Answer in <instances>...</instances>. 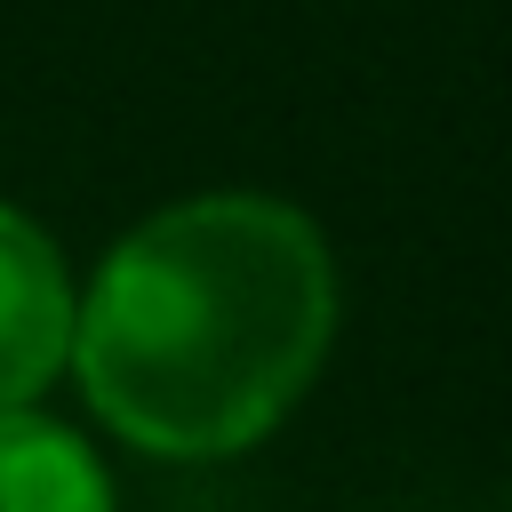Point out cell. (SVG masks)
<instances>
[{
	"label": "cell",
	"mask_w": 512,
	"mask_h": 512,
	"mask_svg": "<svg viewBox=\"0 0 512 512\" xmlns=\"http://www.w3.org/2000/svg\"><path fill=\"white\" fill-rule=\"evenodd\" d=\"M336 328V272L288 200L200 192L144 216L72 320L96 416L152 456H232L312 384Z\"/></svg>",
	"instance_id": "6da1fadb"
},
{
	"label": "cell",
	"mask_w": 512,
	"mask_h": 512,
	"mask_svg": "<svg viewBox=\"0 0 512 512\" xmlns=\"http://www.w3.org/2000/svg\"><path fill=\"white\" fill-rule=\"evenodd\" d=\"M72 280L48 232L0 208V416H16L64 360H72Z\"/></svg>",
	"instance_id": "7a4b0ae2"
},
{
	"label": "cell",
	"mask_w": 512,
	"mask_h": 512,
	"mask_svg": "<svg viewBox=\"0 0 512 512\" xmlns=\"http://www.w3.org/2000/svg\"><path fill=\"white\" fill-rule=\"evenodd\" d=\"M0 512H112V488L80 432L48 416H0Z\"/></svg>",
	"instance_id": "3957f363"
}]
</instances>
